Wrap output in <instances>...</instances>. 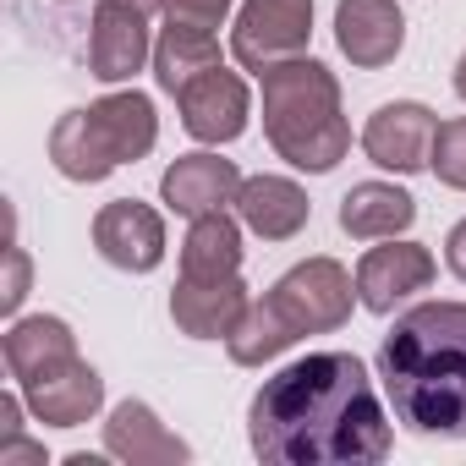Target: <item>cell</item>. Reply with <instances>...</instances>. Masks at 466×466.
<instances>
[{
	"label": "cell",
	"mask_w": 466,
	"mask_h": 466,
	"mask_svg": "<svg viewBox=\"0 0 466 466\" xmlns=\"http://www.w3.org/2000/svg\"><path fill=\"white\" fill-rule=\"evenodd\" d=\"M248 444L269 466H373L390 455L395 433L362 357L308 351L258 384Z\"/></svg>",
	"instance_id": "6da1fadb"
},
{
	"label": "cell",
	"mask_w": 466,
	"mask_h": 466,
	"mask_svg": "<svg viewBox=\"0 0 466 466\" xmlns=\"http://www.w3.org/2000/svg\"><path fill=\"white\" fill-rule=\"evenodd\" d=\"M269 308L291 324V335L297 340H308V335H335L346 319H351V308L362 302L357 297V275L340 264V258H302L297 269H286L269 291Z\"/></svg>",
	"instance_id": "5b68a950"
},
{
	"label": "cell",
	"mask_w": 466,
	"mask_h": 466,
	"mask_svg": "<svg viewBox=\"0 0 466 466\" xmlns=\"http://www.w3.org/2000/svg\"><path fill=\"white\" fill-rule=\"evenodd\" d=\"M17 390H23L28 411H34L45 428H83V422H94L99 406H105V379H99V368L83 362V357H72V362H61V368L28 379V384H17Z\"/></svg>",
	"instance_id": "5bb4252c"
},
{
	"label": "cell",
	"mask_w": 466,
	"mask_h": 466,
	"mask_svg": "<svg viewBox=\"0 0 466 466\" xmlns=\"http://www.w3.org/2000/svg\"><path fill=\"white\" fill-rule=\"evenodd\" d=\"M28 280H34V264H28V253L17 242V225H12V242H6V286H0V313H6V319H17V308L28 297Z\"/></svg>",
	"instance_id": "cb8c5ba5"
},
{
	"label": "cell",
	"mask_w": 466,
	"mask_h": 466,
	"mask_svg": "<svg viewBox=\"0 0 466 466\" xmlns=\"http://www.w3.org/2000/svg\"><path fill=\"white\" fill-rule=\"evenodd\" d=\"M379 379L411 433L466 439V302H417L395 313L379 346Z\"/></svg>",
	"instance_id": "7a4b0ae2"
},
{
	"label": "cell",
	"mask_w": 466,
	"mask_h": 466,
	"mask_svg": "<svg viewBox=\"0 0 466 466\" xmlns=\"http://www.w3.org/2000/svg\"><path fill=\"white\" fill-rule=\"evenodd\" d=\"M105 6H132V12L154 17V12H165V0H105Z\"/></svg>",
	"instance_id": "83f0119b"
},
{
	"label": "cell",
	"mask_w": 466,
	"mask_h": 466,
	"mask_svg": "<svg viewBox=\"0 0 466 466\" xmlns=\"http://www.w3.org/2000/svg\"><path fill=\"white\" fill-rule=\"evenodd\" d=\"M417 225V198L395 181H357L340 198V230L351 242H390Z\"/></svg>",
	"instance_id": "d6986e66"
},
{
	"label": "cell",
	"mask_w": 466,
	"mask_h": 466,
	"mask_svg": "<svg viewBox=\"0 0 466 466\" xmlns=\"http://www.w3.org/2000/svg\"><path fill=\"white\" fill-rule=\"evenodd\" d=\"M154 61V39H148V17L132 12V6H94V23H88V72L105 83V88H121L132 83L143 66Z\"/></svg>",
	"instance_id": "7c38bea8"
},
{
	"label": "cell",
	"mask_w": 466,
	"mask_h": 466,
	"mask_svg": "<svg viewBox=\"0 0 466 466\" xmlns=\"http://www.w3.org/2000/svg\"><path fill=\"white\" fill-rule=\"evenodd\" d=\"M237 0H165V23H187V28H219L230 17Z\"/></svg>",
	"instance_id": "d4e9b609"
},
{
	"label": "cell",
	"mask_w": 466,
	"mask_h": 466,
	"mask_svg": "<svg viewBox=\"0 0 466 466\" xmlns=\"http://www.w3.org/2000/svg\"><path fill=\"white\" fill-rule=\"evenodd\" d=\"M291 346H297V335H291V324L269 308V297L248 302L242 324L225 335V357L237 362V368H264V362H275V357L291 351Z\"/></svg>",
	"instance_id": "7402d4cb"
},
{
	"label": "cell",
	"mask_w": 466,
	"mask_h": 466,
	"mask_svg": "<svg viewBox=\"0 0 466 466\" xmlns=\"http://www.w3.org/2000/svg\"><path fill=\"white\" fill-rule=\"evenodd\" d=\"M313 45V0H242L237 28H230V56L248 72H269L280 61L308 56Z\"/></svg>",
	"instance_id": "8992f818"
},
{
	"label": "cell",
	"mask_w": 466,
	"mask_h": 466,
	"mask_svg": "<svg viewBox=\"0 0 466 466\" xmlns=\"http://www.w3.org/2000/svg\"><path fill=\"white\" fill-rule=\"evenodd\" d=\"M0 466H45V444L34 439H0Z\"/></svg>",
	"instance_id": "484cf974"
},
{
	"label": "cell",
	"mask_w": 466,
	"mask_h": 466,
	"mask_svg": "<svg viewBox=\"0 0 466 466\" xmlns=\"http://www.w3.org/2000/svg\"><path fill=\"white\" fill-rule=\"evenodd\" d=\"M433 275H439V264H433V253L422 242L390 237V242H379V248H368L357 258V297H362L368 313L390 319L400 302H411L417 291H428Z\"/></svg>",
	"instance_id": "ba28073f"
},
{
	"label": "cell",
	"mask_w": 466,
	"mask_h": 466,
	"mask_svg": "<svg viewBox=\"0 0 466 466\" xmlns=\"http://www.w3.org/2000/svg\"><path fill=\"white\" fill-rule=\"evenodd\" d=\"M176 110H181L187 137L219 148V143H237V137L248 132V121H253V94H248V83H242L237 72L214 66V72L192 77V83L176 94Z\"/></svg>",
	"instance_id": "9c48e42d"
},
{
	"label": "cell",
	"mask_w": 466,
	"mask_h": 466,
	"mask_svg": "<svg viewBox=\"0 0 466 466\" xmlns=\"http://www.w3.org/2000/svg\"><path fill=\"white\" fill-rule=\"evenodd\" d=\"M225 66L219 61V39L208 28H187V23H165V34L154 39V83L165 94H181L192 77Z\"/></svg>",
	"instance_id": "44dd1931"
},
{
	"label": "cell",
	"mask_w": 466,
	"mask_h": 466,
	"mask_svg": "<svg viewBox=\"0 0 466 466\" xmlns=\"http://www.w3.org/2000/svg\"><path fill=\"white\" fill-rule=\"evenodd\" d=\"M335 45L357 72H379L406 50V17L395 0H335Z\"/></svg>",
	"instance_id": "4fadbf2b"
},
{
	"label": "cell",
	"mask_w": 466,
	"mask_h": 466,
	"mask_svg": "<svg viewBox=\"0 0 466 466\" xmlns=\"http://www.w3.org/2000/svg\"><path fill=\"white\" fill-rule=\"evenodd\" d=\"M428 170L444 181V187H455V192H466V116H455V121H439V132H433V159H428Z\"/></svg>",
	"instance_id": "603a6c76"
},
{
	"label": "cell",
	"mask_w": 466,
	"mask_h": 466,
	"mask_svg": "<svg viewBox=\"0 0 466 466\" xmlns=\"http://www.w3.org/2000/svg\"><path fill=\"white\" fill-rule=\"evenodd\" d=\"M94 253L110 269L154 275L165 264V214L137 198H116L94 214Z\"/></svg>",
	"instance_id": "52a82bcc"
},
{
	"label": "cell",
	"mask_w": 466,
	"mask_h": 466,
	"mask_svg": "<svg viewBox=\"0 0 466 466\" xmlns=\"http://www.w3.org/2000/svg\"><path fill=\"white\" fill-rule=\"evenodd\" d=\"M433 132H439V116L417 99H390L368 116L362 127V154L379 165V170H395V176H417L428 170L433 159Z\"/></svg>",
	"instance_id": "30bf717a"
},
{
	"label": "cell",
	"mask_w": 466,
	"mask_h": 466,
	"mask_svg": "<svg viewBox=\"0 0 466 466\" xmlns=\"http://www.w3.org/2000/svg\"><path fill=\"white\" fill-rule=\"evenodd\" d=\"M455 94H461V105H466V56L455 61Z\"/></svg>",
	"instance_id": "f1b7e54d"
},
{
	"label": "cell",
	"mask_w": 466,
	"mask_h": 466,
	"mask_svg": "<svg viewBox=\"0 0 466 466\" xmlns=\"http://www.w3.org/2000/svg\"><path fill=\"white\" fill-rule=\"evenodd\" d=\"M105 455L127 466H176V461H192V444L176 439L148 400H121L105 417Z\"/></svg>",
	"instance_id": "2e32d148"
},
{
	"label": "cell",
	"mask_w": 466,
	"mask_h": 466,
	"mask_svg": "<svg viewBox=\"0 0 466 466\" xmlns=\"http://www.w3.org/2000/svg\"><path fill=\"white\" fill-rule=\"evenodd\" d=\"M248 280L225 275V280H198V275H176L170 291V319L187 340H225L248 313Z\"/></svg>",
	"instance_id": "9a60e30c"
},
{
	"label": "cell",
	"mask_w": 466,
	"mask_h": 466,
	"mask_svg": "<svg viewBox=\"0 0 466 466\" xmlns=\"http://www.w3.org/2000/svg\"><path fill=\"white\" fill-rule=\"evenodd\" d=\"M154 143H159L154 99L137 88H116L83 110H66L50 127V165L66 181L94 187V181L116 176L121 165H137L143 154H154Z\"/></svg>",
	"instance_id": "277c9868"
},
{
	"label": "cell",
	"mask_w": 466,
	"mask_h": 466,
	"mask_svg": "<svg viewBox=\"0 0 466 466\" xmlns=\"http://www.w3.org/2000/svg\"><path fill=\"white\" fill-rule=\"evenodd\" d=\"M264 137L269 148L308 176H329L351 154V121L340 110V83L324 61L297 56L264 77Z\"/></svg>",
	"instance_id": "3957f363"
},
{
	"label": "cell",
	"mask_w": 466,
	"mask_h": 466,
	"mask_svg": "<svg viewBox=\"0 0 466 466\" xmlns=\"http://www.w3.org/2000/svg\"><path fill=\"white\" fill-rule=\"evenodd\" d=\"M242 181L248 176L237 170V159H219L214 148H198V154H181L176 165H165L159 203L181 219H203V214H219V208H237Z\"/></svg>",
	"instance_id": "8fae6325"
},
{
	"label": "cell",
	"mask_w": 466,
	"mask_h": 466,
	"mask_svg": "<svg viewBox=\"0 0 466 466\" xmlns=\"http://www.w3.org/2000/svg\"><path fill=\"white\" fill-rule=\"evenodd\" d=\"M444 264H450V275L466 286V219L450 225V237H444Z\"/></svg>",
	"instance_id": "4316f807"
},
{
	"label": "cell",
	"mask_w": 466,
	"mask_h": 466,
	"mask_svg": "<svg viewBox=\"0 0 466 466\" xmlns=\"http://www.w3.org/2000/svg\"><path fill=\"white\" fill-rule=\"evenodd\" d=\"M0 357H6L12 384H28V379H39V373H50V368L72 362V357H77V335H72V324L56 319V313L12 319L6 335H0Z\"/></svg>",
	"instance_id": "ac0fdd59"
},
{
	"label": "cell",
	"mask_w": 466,
	"mask_h": 466,
	"mask_svg": "<svg viewBox=\"0 0 466 466\" xmlns=\"http://www.w3.org/2000/svg\"><path fill=\"white\" fill-rule=\"evenodd\" d=\"M242 219H230L225 208L219 214H203V219H187V242H181V275H198V280H225V275H242Z\"/></svg>",
	"instance_id": "ffe728a7"
},
{
	"label": "cell",
	"mask_w": 466,
	"mask_h": 466,
	"mask_svg": "<svg viewBox=\"0 0 466 466\" xmlns=\"http://www.w3.org/2000/svg\"><path fill=\"white\" fill-rule=\"evenodd\" d=\"M237 219L264 242H291L308 230L313 203L291 176H248L242 192H237Z\"/></svg>",
	"instance_id": "e0dca14e"
}]
</instances>
